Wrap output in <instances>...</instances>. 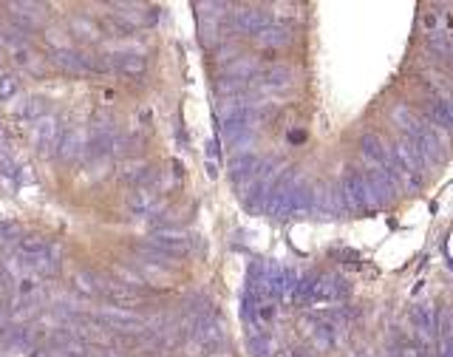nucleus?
<instances>
[{"label":"nucleus","mask_w":453,"mask_h":357,"mask_svg":"<svg viewBox=\"0 0 453 357\" xmlns=\"http://www.w3.org/2000/svg\"><path fill=\"white\" fill-rule=\"evenodd\" d=\"M51 65L54 68H60L62 74H88L85 71V60H82V51H77V48H68V45H57L54 51H51Z\"/></svg>","instance_id":"obj_1"},{"label":"nucleus","mask_w":453,"mask_h":357,"mask_svg":"<svg viewBox=\"0 0 453 357\" xmlns=\"http://www.w3.org/2000/svg\"><path fill=\"white\" fill-rule=\"evenodd\" d=\"M60 122L54 119V116H43V119H37V125H34V145L43 150V153H48L51 148H60Z\"/></svg>","instance_id":"obj_2"},{"label":"nucleus","mask_w":453,"mask_h":357,"mask_svg":"<svg viewBox=\"0 0 453 357\" xmlns=\"http://www.w3.org/2000/svg\"><path fill=\"white\" fill-rule=\"evenodd\" d=\"M34 273H40L43 278H51V275H57L60 273V247H54V244H48L40 256H34V258H28L26 261Z\"/></svg>","instance_id":"obj_3"},{"label":"nucleus","mask_w":453,"mask_h":357,"mask_svg":"<svg viewBox=\"0 0 453 357\" xmlns=\"http://www.w3.org/2000/svg\"><path fill=\"white\" fill-rule=\"evenodd\" d=\"M97 324H102L105 329H114V332H136V326H139V321L133 315H125L122 309L97 312Z\"/></svg>","instance_id":"obj_4"},{"label":"nucleus","mask_w":453,"mask_h":357,"mask_svg":"<svg viewBox=\"0 0 453 357\" xmlns=\"http://www.w3.org/2000/svg\"><path fill=\"white\" fill-rule=\"evenodd\" d=\"M74 287H77L82 295H102L105 278H99V275L91 273V270H80V273L74 275Z\"/></svg>","instance_id":"obj_5"},{"label":"nucleus","mask_w":453,"mask_h":357,"mask_svg":"<svg viewBox=\"0 0 453 357\" xmlns=\"http://www.w3.org/2000/svg\"><path fill=\"white\" fill-rule=\"evenodd\" d=\"M82 148H88V145H82L80 133H77V131H68V133L60 139L57 156H60L62 162H74V159H77V153H82Z\"/></svg>","instance_id":"obj_6"},{"label":"nucleus","mask_w":453,"mask_h":357,"mask_svg":"<svg viewBox=\"0 0 453 357\" xmlns=\"http://www.w3.org/2000/svg\"><path fill=\"white\" fill-rule=\"evenodd\" d=\"M114 65L122 71V74H131V77H139L145 71V60L142 57H133V54H114Z\"/></svg>","instance_id":"obj_7"},{"label":"nucleus","mask_w":453,"mask_h":357,"mask_svg":"<svg viewBox=\"0 0 453 357\" xmlns=\"http://www.w3.org/2000/svg\"><path fill=\"white\" fill-rule=\"evenodd\" d=\"M48 111V105H45V99L43 97H28L26 99V105L20 108V114L23 116H28V119H43V114Z\"/></svg>","instance_id":"obj_8"},{"label":"nucleus","mask_w":453,"mask_h":357,"mask_svg":"<svg viewBox=\"0 0 453 357\" xmlns=\"http://www.w3.org/2000/svg\"><path fill=\"white\" fill-rule=\"evenodd\" d=\"M71 28H74L77 37H82V40H94V37L99 34V28H97L88 17H74V20H71Z\"/></svg>","instance_id":"obj_9"},{"label":"nucleus","mask_w":453,"mask_h":357,"mask_svg":"<svg viewBox=\"0 0 453 357\" xmlns=\"http://www.w3.org/2000/svg\"><path fill=\"white\" fill-rule=\"evenodd\" d=\"M20 91V79L14 74H3L0 77V99H11Z\"/></svg>","instance_id":"obj_10"},{"label":"nucleus","mask_w":453,"mask_h":357,"mask_svg":"<svg viewBox=\"0 0 453 357\" xmlns=\"http://www.w3.org/2000/svg\"><path fill=\"white\" fill-rule=\"evenodd\" d=\"M17 236H20V227H17V224H3V221H0V244H3V241H11V238H17ZM17 241H20V238H17Z\"/></svg>","instance_id":"obj_11"},{"label":"nucleus","mask_w":453,"mask_h":357,"mask_svg":"<svg viewBox=\"0 0 453 357\" xmlns=\"http://www.w3.org/2000/svg\"><path fill=\"white\" fill-rule=\"evenodd\" d=\"M6 290V273H0V292Z\"/></svg>","instance_id":"obj_12"}]
</instances>
